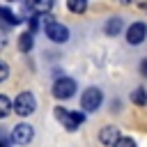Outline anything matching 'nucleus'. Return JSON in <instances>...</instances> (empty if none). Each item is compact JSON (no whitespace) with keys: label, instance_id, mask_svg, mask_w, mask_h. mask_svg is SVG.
Wrapping results in <instances>:
<instances>
[{"label":"nucleus","instance_id":"obj_19","mask_svg":"<svg viewBox=\"0 0 147 147\" xmlns=\"http://www.w3.org/2000/svg\"><path fill=\"white\" fill-rule=\"evenodd\" d=\"M2 46H5V37H0V48H2Z\"/></svg>","mask_w":147,"mask_h":147},{"label":"nucleus","instance_id":"obj_10","mask_svg":"<svg viewBox=\"0 0 147 147\" xmlns=\"http://www.w3.org/2000/svg\"><path fill=\"white\" fill-rule=\"evenodd\" d=\"M32 44H34V37H32L30 32H23V34L18 37V48H21L23 53H28V51L32 48Z\"/></svg>","mask_w":147,"mask_h":147},{"label":"nucleus","instance_id":"obj_1","mask_svg":"<svg viewBox=\"0 0 147 147\" xmlns=\"http://www.w3.org/2000/svg\"><path fill=\"white\" fill-rule=\"evenodd\" d=\"M55 117H57V122H60L64 129H69V131H76V129L85 122V115H83V113H74V110H67V108H62V106L55 108Z\"/></svg>","mask_w":147,"mask_h":147},{"label":"nucleus","instance_id":"obj_13","mask_svg":"<svg viewBox=\"0 0 147 147\" xmlns=\"http://www.w3.org/2000/svg\"><path fill=\"white\" fill-rule=\"evenodd\" d=\"M9 113H11V101H9L5 94H0V119L7 117Z\"/></svg>","mask_w":147,"mask_h":147},{"label":"nucleus","instance_id":"obj_8","mask_svg":"<svg viewBox=\"0 0 147 147\" xmlns=\"http://www.w3.org/2000/svg\"><path fill=\"white\" fill-rule=\"evenodd\" d=\"M99 140H101V145L113 147V145L119 140V129H115V126H103V129L99 131Z\"/></svg>","mask_w":147,"mask_h":147},{"label":"nucleus","instance_id":"obj_12","mask_svg":"<svg viewBox=\"0 0 147 147\" xmlns=\"http://www.w3.org/2000/svg\"><path fill=\"white\" fill-rule=\"evenodd\" d=\"M67 9L74 11V14H83V11L87 9V2H83V0H71V2H67Z\"/></svg>","mask_w":147,"mask_h":147},{"label":"nucleus","instance_id":"obj_11","mask_svg":"<svg viewBox=\"0 0 147 147\" xmlns=\"http://www.w3.org/2000/svg\"><path fill=\"white\" fill-rule=\"evenodd\" d=\"M131 101H133L136 106H145V103H147V92H145L142 87L133 90V94H131Z\"/></svg>","mask_w":147,"mask_h":147},{"label":"nucleus","instance_id":"obj_6","mask_svg":"<svg viewBox=\"0 0 147 147\" xmlns=\"http://www.w3.org/2000/svg\"><path fill=\"white\" fill-rule=\"evenodd\" d=\"M46 37H48L51 41L62 44V41H67V39H69V30H67L62 23L53 21V23H48V25H46Z\"/></svg>","mask_w":147,"mask_h":147},{"label":"nucleus","instance_id":"obj_17","mask_svg":"<svg viewBox=\"0 0 147 147\" xmlns=\"http://www.w3.org/2000/svg\"><path fill=\"white\" fill-rule=\"evenodd\" d=\"M0 147H9V136L5 133V129H0Z\"/></svg>","mask_w":147,"mask_h":147},{"label":"nucleus","instance_id":"obj_5","mask_svg":"<svg viewBox=\"0 0 147 147\" xmlns=\"http://www.w3.org/2000/svg\"><path fill=\"white\" fill-rule=\"evenodd\" d=\"M32 136H34V129L30 126V124H16L14 129H11V142H16V145H28L30 140H32Z\"/></svg>","mask_w":147,"mask_h":147},{"label":"nucleus","instance_id":"obj_7","mask_svg":"<svg viewBox=\"0 0 147 147\" xmlns=\"http://www.w3.org/2000/svg\"><path fill=\"white\" fill-rule=\"evenodd\" d=\"M145 37H147V25H145V23H133V25H129V30H126V41H129V44H142Z\"/></svg>","mask_w":147,"mask_h":147},{"label":"nucleus","instance_id":"obj_2","mask_svg":"<svg viewBox=\"0 0 147 147\" xmlns=\"http://www.w3.org/2000/svg\"><path fill=\"white\" fill-rule=\"evenodd\" d=\"M11 110H14L16 115H21V117L32 115V113L37 110V99H34V94H32V92H21V94L16 96Z\"/></svg>","mask_w":147,"mask_h":147},{"label":"nucleus","instance_id":"obj_9","mask_svg":"<svg viewBox=\"0 0 147 147\" xmlns=\"http://www.w3.org/2000/svg\"><path fill=\"white\" fill-rule=\"evenodd\" d=\"M103 30H106V34H110V37H115V34H119V30H122V18H110L106 25H103Z\"/></svg>","mask_w":147,"mask_h":147},{"label":"nucleus","instance_id":"obj_15","mask_svg":"<svg viewBox=\"0 0 147 147\" xmlns=\"http://www.w3.org/2000/svg\"><path fill=\"white\" fill-rule=\"evenodd\" d=\"M28 23H30V34H32L34 30H39V16H30Z\"/></svg>","mask_w":147,"mask_h":147},{"label":"nucleus","instance_id":"obj_16","mask_svg":"<svg viewBox=\"0 0 147 147\" xmlns=\"http://www.w3.org/2000/svg\"><path fill=\"white\" fill-rule=\"evenodd\" d=\"M7 76H9V67H7V62L0 60V80H5Z\"/></svg>","mask_w":147,"mask_h":147},{"label":"nucleus","instance_id":"obj_4","mask_svg":"<svg viewBox=\"0 0 147 147\" xmlns=\"http://www.w3.org/2000/svg\"><path fill=\"white\" fill-rule=\"evenodd\" d=\"M76 92V80L74 78H57L53 83V96L55 99H69L71 94Z\"/></svg>","mask_w":147,"mask_h":147},{"label":"nucleus","instance_id":"obj_3","mask_svg":"<svg viewBox=\"0 0 147 147\" xmlns=\"http://www.w3.org/2000/svg\"><path fill=\"white\" fill-rule=\"evenodd\" d=\"M101 101H103L101 90H99V87H87V90L83 92L80 106H83V110H85V113H94V110L101 106Z\"/></svg>","mask_w":147,"mask_h":147},{"label":"nucleus","instance_id":"obj_18","mask_svg":"<svg viewBox=\"0 0 147 147\" xmlns=\"http://www.w3.org/2000/svg\"><path fill=\"white\" fill-rule=\"evenodd\" d=\"M140 74L147 78V60H142V62H140Z\"/></svg>","mask_w":147,"mask_h":147},{"label":"nucleus","instance_id":"obj_14","mask_svg":"<svg viewBox=\"0 0 147 147\" xmlns=\"http://www.w3.org/2000/svg\"><path fill=\"white\" fill-rule=\"evenodd\" d=\"M113 147H136V142H133L131 138H119V140H117Z\"/></svg>","mask_w":147,"mask_h":147}]
</instances>
